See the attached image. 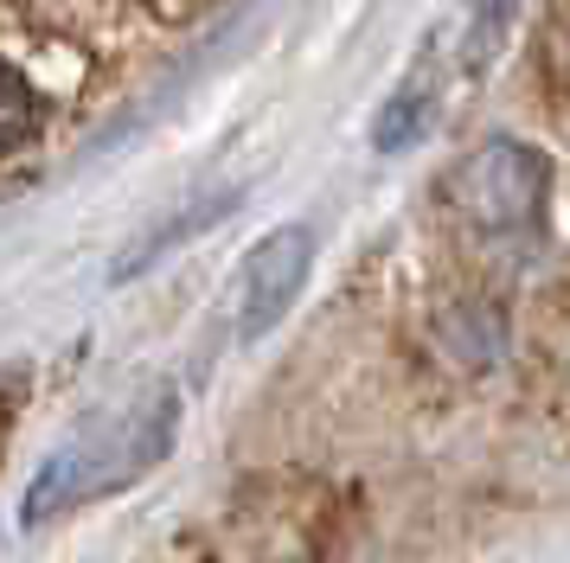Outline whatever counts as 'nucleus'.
Masks as SVG:
<instances>
[{
	"label": "nucleus",
	"mask_w": 570,
	"mask_h": 563,
	"mask_svg": "<svg viewBox=\"0 0 570 563\" xmlns=\"http://www.w3.org/2000/svg\"><path fill=\"white\" fill-rule=\"evenodd\" d=\"M174 423H180V397H174L167 384H141L129 404H116V409H104L97 423H83V429L39 467V481H32L27 500H20V518H27V525H46L58 512L97 500V493L129 486L135 474H148V467L174 448Z\"/></svg>",
	"instance_id": "1"
},
{
	"label": "nucleus",
	"mask_w": 570,
	"mask_h": 563,
	"mask_svg": "<svg viewBox=\"0 0 570 563\" xmlns=\"http://www.w3.org/2000/svg\"><path fill=\"white\" fill-rule=\"evenodd\" d=\"M544 186H551V160L532 141H488V148L455 174V205L468 211V225L481 230H519L539 218Z\"/></svg>",
	"instance_id": "2"
},
{
	"label": "nucleus",
	"mask_w": 570,
	"mask_h": 563,
	"mask_svg": "<svg viewBox=\"0 0 570 563\" xmlns=\"http://www.w3.org/2000/svg\"><path fill=\"white\" fill-rule=\"evenodd\" d=\"M308 263H314V237L308 225H283L269 230L250 263H244V282H237V333L244 339H263L288 314V302L302 295L308 282Z\"/></svg>",
	"instance_id": "3"
},
{
	"label": "nucleus",
	"mask_w": 570,
	"mask_h": 563,
	"mask_svg": "<svg viewBox=\"0 0 570 563\" xmlns=\"http://www.w3.org/2000/svg\"><path fill=\"white\" fill-rule=\"evenodd\" d=\"M423 128H430V90L404 83V90L379 109V122H372V148L397 154V148H411V141H423Z\"/></svg>",
	"instance_id": "4"
},
{
	"label": "nucleus",
	"mask_w": 570,
	"mask_h": 563,
	"mask_svg": "<svg viewBox=\"0 0 570 563\" xmlns=\"http://www.w3.org/2000/svg\"><path fill=\"white\" fill-rule=\"evenodd\" d=\"M39 128V90L0 58V154H13Z\"/></svg>",
	"instance_id": "5"
},
{
	"label": "nucleus",
	"mask_w": 570,
	"mask_h": 563,
	"mask_svg": "<svg viewBox=\"0 0 570 563\" xmlns=\"http://www.w3.org/2000/svg\"><path fill=\"white\" fill-rule=\"evenodd\" d=\"M519 0H468V58H481V51L513 26Z\"/></svg>",
	"instance_id": "6"
}]
</instances>
